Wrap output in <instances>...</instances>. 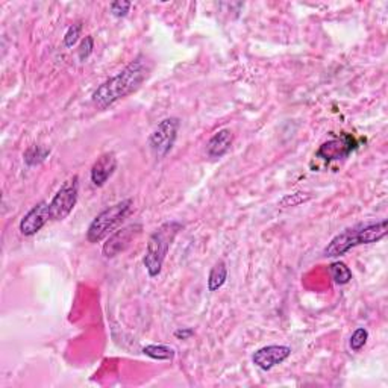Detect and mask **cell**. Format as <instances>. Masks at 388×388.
Listing matches in <instances>:
<instances>
[{
  "label": "cell",
  "mask_w": 388,
  "mask_h": 388,
  "mask_svg": "<svg viewBox=\"0 0 388 388\" xmlns=\"http://www.w3.org/2000/svg\"><path fill=\"white\" fill-rule=\"evenodd\" d=\"M150 69L152 67L148 58L144 55H138L120 73L97 86V90L93 93V103L99 110L110 108L115 102L137 91L143 82L149 77Z\"/></svg>",
  "instance_id": "cell-1"
},
{
  "label": "cell",
  "mask_w": 388,
  "mask_h": 388,
  "mask_svg": "<svg viewBox=\"0 0 388 388\" xmlns=\"http://www.w3.org/2000/svg\"><path fill=\"white\" fill-rule=\"evenodd\" d=\"M387 220L382 219L380 221H367L347 228L331 240V242L323 250V257H342L356 246L372 245V242L381 241L387 235Z\"/></svg>",
  "instance_id": "cell-2"
},
{
  "label": "cell",
  "mask_w": 388,
  "mask_h": 388,
  "mask_svg": "<svg viewBox=\"0 0 388 388\" xmlns=\"http://www.w3.org/2000/svg\"><path fill=\"white\" fill-rule=\"evenodd\" d=\"M181 229L182 225L179 221H166L149 237L148 246H146V254L143 258V264L144 269L148 270L150 278L160 276L172 242L176 238Z\"/></svg>",
  "instance_id": "cell-3"
},
{
  "label": "cell",
  "mask_w": 388,
  "mask_h": 388,
  "mask_svg": "<svg viewBox=\"0 0 388 388\" xmlns=\"http://www.w3.org/2000/svg\"><path fill=\"white\" fill-rule=\"evenodd\" d=\"M132 205V199H124L99 212L90 223L89 231H86V240L94 245V242H99L111 235L122 225V221L128 217Z\"/></svg>",
  "instance_id": "cell-4"
},
{
  "label": "cell",
  "mask_w": 388,
  "mask_h": 388,
  "mask_svg": "<svg viewBox=\"0 0 388 388\" xmlns=\"http://www.w3.org/2000/svg\"><path fill=\"white\" fill-rule=\"evenodd\" d=\"M181 122L178 117L164 119L149 137V149L157 158H164L173 149L178 138Z\"/></svg>",
  "instance_id": "cell-5"
},
{
  "label": "cell",
  "mask_w": 388,
  "mask_h": 388,
  "mask_svg": "<svg viewBox=\"0 0 388 388\" xmlns=\"http://www.w3.org/2000/svg\"><path fill=\"white\" fill-rule=\"evenodd\" d=\"M77 196H79V178L73 176L63 183L51 202L52 220L61 221L69 217L76 207Z\"/></svg>",
  "instance_id": "cell-6"
},
{
  "label": "cell",
  "mask_w": 388,
  "mask_h": 388,
  "mask_svg": "<svg viewBox=\"0 0 388 388\" xmlns=\"http://www.w3.org/2000/svg\"><path fill=\"white\" fill-rule=\"evenodd\" d=\"M358 148L356 140L351 134H340L337 137H332L329 141L320 146L316 152V158L323 160L325 162H332L338 160H344Z\"/></svg>",
  "instance_id": "cell-7"
},
{
  "label": "cell",
  "mask_w": 388,
  "mask_h": 388,
  "mask_svg": "<svg viewBox=\"0 0 388 388\" xmlns=\"http://www.w3.org/2000/svg\"><path fill=\"white\" fill-rule=\"evenodd\" d=\"M141 231H143V226L138 225V223H132V225L124 226L119 231H114L103 245V249H102L103 257L114 258L120 255L122 252L128 249L131 246V242L141 234Z\"/></svg>",
  "instance_id": "cell-8"
},
{
  "label": "cell",
  "mask_w": 388,
  "mask_h": 388,
  "mask_svg": "<svg viewBox=\"0 0 388 388\" xmlns=\"http://www.w3.org/2000/svg\"><path fill=\"white\" fill-rule=\"evenodd\" d=\"M51 219H52L51 203L40 202L26 212L25 217L20 220L18 229H20L22 235L32 237V235L38 234V232H40L47 225V221Z\"/></svg>",
  "instance_id": "cell-9"
},
{
  "label": "cell",
  "mask_w": 388,
  "mask_h": 388,
  "mask_svg": "<svg viewBox=\"0 0 388 388\" xmlns=\"http://www.w3.org/2000/svg\"><path fill=\"white\" fill-rule=\"evenodd\" d=\"M291 355V349L283 344H270L258 349V351L252 355V363L261 370L269 372L271 368L283 364L287 358Z\"/></svg>",
  "instance_id": "cell-10"
},
{
  "label": "cell",
  "mask_w": 388,
  "mask_h": 388,
  "mask_svg": "<svg viewBox=\"0 0 388 388\" xmlns=\"http://www.w3.org/2000/svg\"><path fill=\"white\" fill-rule=\"evenodd\" d=\"M117 158H115V155L112 152H106L101 155L91 167L90 176L93 186L103 187L105 183L111 179L115 170H117Z\"/></svg>",
  "instance_id": "cell-11"
},
{
  "label": "cell",
  "mask_w": 388,
  "mask_h": 388,
  "mask_svg": "<svg viewBox=\"0 0 388 388\" xmlns=\"http://www.w3.org/2000/svg\"><path fill=\"white\" fill-rule=\"evenodd\" d=\"M232 141H234V135L229 129H221L212 135L211 140L207 144V153L209 158H221L229 152Z\"/></svg>",
  "instance_id": "cell-12"
},
{
  "label": "cell",
  "mask_w": 388,
  "mask_h": 388,
  "mask_svg": "<svg viewBox=\"0 0 388 388\" xmlns=\"http://www.w3.org/2000/svg\"><path fill=\"white\" fill-rule=\"evenodd\" d=\"M228 279V267L225 264V261H219V263L214 264V267L211 269L209 276H208V290L209 291H217L225 285Z\"/></svg>",
  "instance_id": "cell-13"
},
{
  "label": "cell",
  "mask_w": 388,
  "mask_h": 388,
  "mask_svg": "<svg viewBox=\"0 0 388 388\" xmlns=\"http://www.w3.org/2000/svg\"><path fill=\"white\" fill-rule=\"evenodd\" d=\"M143 354L157 361H172L176 355L174 349L167 344H149L143 347Z\"/></svg>",
  "instance_id": "cell-14"
},
{
  "label": "cell",
  "mask_w": 388,
  "mask_h": 388,
  "mask_svg": "<svg viewBox=\"0 0 388 388\" xmlns=\"http://www.w3.org/2000/svg\"><path fill=\"white\" fill-rule=\"evenodd\" d=\"M329 275H331L332 280L338 285H346L351 283L352 279V270L349 269L342 261H335L329 266Z\"/></svg>",
  "instance_id": "cell-15"
},
{
  "label": "cell",
  "mask_w": 388,
  "mask_h": 388,
  "mask_svg": "<svg viewBox=\"0 0 388 388\" xmlns=\"http://www.w3.org/2000/svg\"><path fill=\"white\" fill-rule=\"evenodd\" d=\"M48 153H51V150L41 148V146H31V148L25 152L23 160L27 167H35L48 157Z\"/></svg>",
  "instance_id": "cell-16"
},
{
  "label": "cell",
  "mask_w": 388,
  "mask_h": 388,
  "mask_svg": "<svg viewBox=\"0 0 388 388\" xmlns=\"http://www.w3.org/2000/svg\"><path fill=\"white\" fill-rule=\"evenodd\" d=\"M311 198H313L311 194L304 193V191H299V193H295V194H287L285 198L280 199L279 207H283V208L297 207V205H300V203H305L308 200H311Z\"/></svg>",
  "instance_id": "cell-17"
},
{
  "label": "cell",
  "mask_w": 388,
  "mask_h": 388,
  "mask_svg": "<svg viewBox=\"0 0 388 388\" xmlns=\"http://www.w3.org/2000/svg\"><path fill=\"white\" fill-rule=\"evenodd\" d=\"M368 340V331L366 328H356L354 334L351 335V340H349V346L354 352H360L361 349L366 346Z\"/></svg>",
  "instance_id": "cell-18"
},
{
  "label": "cell",
  "mask_w": 388,
  "mask_h": 388,
  "mask_svg": "<svg viewBox=\"0 0 388 388\" xmlns=\"http://www.w3.org/2000/svg\"><path fill=\"white\" fill-rule=\"evenodd\" d=\"M81 31H82L81 23H75L69 29H67V32L64 35V46L65 47H73L77 43V40H79Z\"/></svg>",
  "instance_id": "cell-19"
},
{
  "label": "cell",
  "mask_w": 388,
  "mask_h": 388,
  "mask_svg": "<svg viewBox=\"0 0 388 388\" xmlns=\"http://www.w3.org/2000/svg\"><path fill=\"white\" fill-rule=\"evenodd\" d=\"M93 48H94V38L91 35H86L81 46H79V51H77V56H79V61H86L90 58V55L93 53Z\"/></svg>",
  "instance_id": "cell-20"
},
{
  "label": "cell",
  "mask_w": 388,
  "mask_h": 388,
  "mask_svg": "<svg viewBox=\"0 0 388 388\" xmlns=\"http://www.w3.org/2000/svg\"><path fill=\"white\" fill-rule=\"evenodd\" d=\"M132 4L131 2H124V0H119V2H112L110 5V9H111V14L114 17L117 18H122V17H126L129 13Z\"/></svg>",
  "instance_id": "cell-21"
},
{
  "label": "cell",
  "mask_w": 388,
  "mask_h": 388,
  "mask_svg": "<svg viewBox=\"0 0 388 388\" xmlns=\"http://www.w3.org/2000/svg\"><path fill=\"white\" fill-rule=\"evenodd\" d=\"M193 335H194V329H191V328H179L174 331V337L179 340H188Z\"/></svg>",
  "instance_id": "cell-22"
}]
</instances>
